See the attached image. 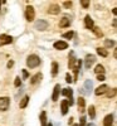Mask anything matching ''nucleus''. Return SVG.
Masks as SVG:
<instances>
[{
	"label": "nucleus",
	"instance_id": "f257e3e1",
	"mask_svg": "<svg viewBox=\"0 0 117 126\" xmlns=\"http://www.w3.org/2000/svg\"><path fill=\"white\" fill-rule=\"evenodd\" d=\"M40 64V58L37 54H30L27 58V66L29 68H37Z\"/></svg>",
	"mask_w": 117,
	"mask_h": 126
},
{
	"label": "nucleus",
	"instance_id": "f03ea898",
	"mask_svg": "<svg viewBox=\"0 0 117 126\" xmlns=\"http://www.w3.org/2000/svg\"><path fill=\"white\" fill-rule=\"evenodd\" d=\"M34 18H35V10H34V8L31 5H28L25 8V19L28 20V22H33Z\"/></svg>",
	"mask_w": 117,
	"mask_h": 126
},
{
	"label": "nucleus",
	"instance_id": "7ed1b4c3",
	"mask_svg": "<svg viewBox=\"0 0 117 126\" xmlns=\"http://www.w3.org/2000/svg\"><path fill=\"white\" fill-rule=\"evenodd\" d=\"M92 88H93V82H92L91 79H87L86 82L83 83V87H82V88H79V92L82 91V92H84L86 94H91Z\"/></svg>",
	"mask_w": 117,
	"mask_h": 126
},
{
	"label": "nucleus",
	"instance_id": "20e7f679",
	"mask_svg": "<svg viewBox=\"0 0 117 126\" xmlns=\"http://www.w3.org/2000/svg\"><path fill=\"white\" fill-rule=\"evenodd\" d=\"M48 27H49V23L47 22V20H44V19H39V20H37V22H35V29H38L40 32L47 30Z\"/></svg>",
	"mask_w": 117,
	"mask_h": 126
},
{
	"label": "nucleus",
	"instance_id": "39448f33",
	"mask_svg": "<svg viewBox=\"0 0 117 126\" xmlns=\"http://www.w3.org/2000/svg\"><path fill=\"white\" fill-rule=\"evenodd\" d=\"M60 94H63V96H66V97H68V98H69V101H68L69 106H72V105L74 103V102H73V90H72V88H69V87L63 88Z\"/></svg>",
	"mask_w": 117,
	"mask_h": 126
},
{
	"label": "nucleus",
	"instance_id": "423d86ee",
	"mask_svg": "<svg viewBox=\"0 0 117 126\" xmlns=\"http://www.w3.org/2000/svg\"><path fill=\"white\" fill-rule=\"evenodd\" d=\"M84 67H86L87 69H89L94 63H96V57L93 56V54H87L86 56V58H84Z\"/></svg>",
	"mask_w": 117,
	"mask_h": 126
},
{
	"label": "nucleus",
	"instance_id": "0eeeda50",
	"mask_svg": "<svg viewBox=\"0 0 117 126\" xmlns=\"http://www.w3.org/2000/svg\"><path fill=\"white\" fill-rule=\"evenodd\" d=\"M10 106V98L9 97H0V111H6Z\"/></svg>",
	"mask_w": 117,
	"mask_h": 126
},
{
	"label": "nucleus",
	"instance_id": "6e6552de",
	"mask_svg": "<svg viewBox=\"0 0 117 126\" xmlns=\"http://www.w3.org/2000/svg\"><path fill=\"white\" fill-rule=\"evenodd\" d=\"M12 43H13V37H10L8 34H0V47L12 44Z\"/></svg>",
	"mask_w": 117,
	"mask_h": 126
},
{
	"label": "nucleus",
	"instance_id": "1a4fd4ad",
	"mask_svg": "<svg viewBox=\"0 0 117 126\" xmlns=\"http://www.w3.org/2000/svg\"><path fill=\"white\" fill-rule=\"evenodd\" d=\"M108 90H110V87H108L107 85H101L98 88H96L94 93H96V96H102V94H106V93H107Z\"/></svg>",
	"mask_w": 117,
	"mask_h": 126
},
{
	"label": "nucleus",
	"instance_id": "9d476101",
	"mask_svg": "<svg viewBox=\"0 0 117 126\" xmlns=\"http://www.w3.org/2000/svg\"><path fill=\"white\" fill-rule=\"evenodd\" d=\"M53 46H54V48L58 49V50H64V49L68 48V43H66L64 40H57V42H54Z\"/></svg>",
	"mask_w": 117,
	"mask_h": 126
},
{
	"label": "nucleus",
	"instance_id": "9b49d317",
	"mask_svg": "<svg viewBox=\"0 0 117 126\" xmlns=\"http://www.w3.org/2000/svg\"><path fill=\"white\" fill-rule=\"evenodd\" d=\"M76 62H77L76 54H74V52H73V50H71L69 57H68V67H69L71 69H73V67L76 66Z\"/></svg>",
	"mask_w": 117,
	"mask_h": 126
},
{
	"label": "nucleus",
	"instance_id": "f8f14e48",
	"mask_svg": "<svg viewBox=\"0 0 117 126\" xmlns=\"http://www.w3.org/2000/svg\"><path fill=\"white\" fill-rule=\"evenodd\" d=\"M82 63H83V61L82 59H77V62H76V66L73 67V72H74V79H77V77H78V73H79V69L82 68Z\"/></svg>",
	"mask_w": 117,
	"mask_h": 126
},
{
	"label": "nucleus",
	"instance_id": "ddd939ff",
	"mask_svg": "<svg viewBox=\"0 0 117 126\" xmlns=\"http://www.w3.org/2000/svg\"><path fill=\"white\" fill-rule=\"evenodd\" d=\"M48 12L49 14H53V15H57L60 13V8L58 4H50V6L48 8Z\"/></svg>",
	"mask_w": 117,
	"mask_h": 126
},
{
	"label": "nucleus",
	"instance_id": "4468645a",
	"mask_svg": "<svg viewBox=\"0 0 117 126\" xmlns=\"http://www.w3.org/2000/svg\"><path fill=\"white\" fill-rule=\"evenodd\" d=\"M60 94V86L59 85H56L54 86V90H53V94H52V101H58V97Z\"/></svg>",
	"mask_w": 117,
	"mask_h": 126
},
{
	"label": "nucleus",
	"instance_id": "2eb2a0df",
	"mask_svg": "<svg viewBox=\"0 0 117 126\" xmlns=\"http://www.w3.org/2000/svg\"><path fill=\"white\" fill-rule=\"evenodd\" d=\"M68 109H69L68 101H67V100L60 101V111H62V115H67V113H68Z\"/></svg>",
	"mask_w": 117,
	"mask_h": 126
},
{
	"label": "nucleus",
	"instance_id": "dca6fc26",
	"mask_svg": "<svg viewBox=\"0 0 117 126\" xmlns=\"http://www.w3.org/2000/svg\"><path fill=\"white\" fill-rule=\"evenodd\" d=\"M84 25H86L87 29H93V28H94L93 19H92L89 15H86V18H84Z\"/></svg>",
	"mask_w": 117,
	"mask_h": 126
},
{
	"label": "nucleus",
	"instance_id": "f3484780",
	"mask_svg": "<svg viewBox=\"0 0 117 126\" xmlns=\"http://www.w3.org/2000/svg\"><path fill=\"white\" fill-rule=\"evenodd\" d=\"M42 78H43V75L39 72V73H35V75L30 78V83L31 85H37V83H39L42 81Z\"/></svg>",
	"mask_w": 117,
	"mask_h": 126
},
{
	"label": "nucleus",
	"instance_id": "a211bd4d",
	"mask_svg": "<svg viewBox=\"0 0 117 126\" xmlns=\"http://www.w3.org/2000/svg\"><path fill=\"white\" fill-rule=\"evenodd\" d=\"M112 125H113V113H110L103 119V126H112Z\"/></svg>",
	"mask_w": 117,
	"mask_h": 126
},
{
	"label": "nucleus",
	"instance_id": "6ab92c4d",
	"mask_svg": "<svg viewBox=\"0 0 117 126\" xmlns=\"http://www.w3.org/2000/svg\"><path fill=\"white\" fill-rule=\"evenodd\" d=\"M71 25V19L64 16V18H62L60 19V22H59V27L60 28H68Z\"/></svg>",
	"mask_w": 117,
	"mask_h": 126
},
{
	"label": "nucleus",
	"instance_id": "aec40b11",
	"mask_svg": "<svg viewBox=\"0 0 117 126\" xmlns=\"http://www.w3.org/2000/svg\"><path fill=\"white\" fill-rule=\"evenodd\" d=\"M77 103H78V109H79L81 113H83L84 112V106H86V101H84V98L79 96V98L77 100Z\"/></svg>",
	"mask_w": 117,
	"mask_h": 126
},
{
	"label": "nucleus",
	"instance_id": "412c9836",
	"mask_svg": "<svg viewBox=\"0 0 117 126\" xmlns=\"http://www.w3.org/2000/svg\"><path fill=\"white\" fill-rule=\"evenodd\" d=\"M58 69H59L58 63H57V62H53V63H52V71H50V73H52L53 77H56V76L58 75Z\"/></svg>",
	"mask_w": 117,
	"mask_h": 126
},
{
	"label": "nucleus",
	"instance_id": "4be33fe9",
	"mask_svg": "<svg viewBox=\"0 0 117 126\" xmlns=\"http://www.w3.org/2000/svg\"><path fill=\"white\" fill-rule=\"evenodd\" d=\"M104 72H106V71H104V67H103L102 64H97V66H96V68H94V73H96L97 76L103 75Z\"/></svg>",
	"mask_w": 117,
	"mask_h": 126
},
{
	"label": "nucleus",
	"instance_id": "5701e85b",
	"mask_svg": "<svg viewBox=\"0 0 117 126\" xmlns=\"http://www.w3.org/2000/svg\"><path fill=\"white\" fill-rule=\"evenodd\" d=\"M88 116H89L92 120L96 117V109H94L93 105H91V106L88 107Z\"/></svg>",
	"mask_w": 117,
	"mask_h": 126
},
{
	"label": "nucleus",
	"instance_id": "b1692460",
	"mask_svg": "<svg viewBox=\"0 0 117 126\" xmlns=\"http://www.w3.org/2000/svg\"><path fill=\"white\" fill-rule=\"evenodd\" d=\"M28 102H29V96H24L23 100L20 101V103H19L20 109H25V107H27V105H28Z\"/></svg>",
	"mask_w": 117,
	"mask_h": 126
},
{
	"label": "nucleus",
	"instance_id": "393cba45",
	"mask_svg": "<svg viewBox=\"0 0 117 126\" xmlns=\"http://www.w3.org/2000/svg\"><path fill=\"white\" fill-rule=\"evenodd\" d=\"M97 53H98V56H101V57H107L108 56V52H107V49H104V48H97Z\"/></svg>",
	"mask_w": 117,
	"mask_h": 126
},
{
	"label": "nucleus",
	"instance_id": "a878e982",
	"mask_svg": "<svg viewBox=\"0 0 117 126\" xmlns=\"http://www.w3.org/2000/svg\"><path fill=\"white\" fill-rule=\"evenodd\" d=\"M40 121H42V126H45L47 125V112H42L40 113Z\"/></svg>",
	"mask_w": 117,
	"mask_h": 126
},
{
	"label": "nucleus",
	"instance_id": "bb28decb",
	"mask_svg": "<svg viewBox=\"0 0 117 126\" xmlns=\"http://www.w3.org/2000/svg\"><path fill=\"white\" fill-rule=\"evenodd\" d=\"M104 46L107 47V48H112V47L116 46V42L115 40H110V39H106L104 40Z\"/></svg>",
	"mask_w": 117,
	"mask_h": 126
},
{
	"label": "nucleus",
	"instance_id": "cd10ccee",
	"mask_svg": "<svg viewBox=\"0 0 117 126\" xmlns=\"http://www.w3.org/2000/svg\"><path fill=\"white\" fill-rule=\"evenodd\" d=\"M116 88H112V90H108V92L106 93V96H107L108 98H111V97H115L116 96Z\"/></svg>",
	"mask_w": 117,
	"mask_h": 126
},
{
	"label": "nucleus",
	"instance_id": "c85d7f7f",
	"mask_svg": "<svg viewBox=\"0 0 117 126\" xmlns=\"http://www.w3.org/2000/svg\"><path fill=\"white\" fill-rule=\"evenodd\" d=\"M74 35V32H67V33H63V38H66V39H72Z\"/></svg>",
	"mask_w": 117,
	"mask_h": 126
},
{
	"label": "nucleus",
	"instance_id": "c756f323",
	"mask_svg": "<svg viewBox=\"0 0 117 126\" xmlns=\"http://www.w3.org/2000/svg\"><path fill=\"white\" fill-rule=\"evenodd\" d=\"M92 30L94 32V34L97 35V37H102V35H103V33H102V30H101L100 28H97V27H94V28H93Z\"/></svg>",
	"mask_w": 117,
	"mask_h": 126
},
{
	"label": "nucleus",
	"instance_id": "7c9ffc66",
	"mask_svg": "<svg viewBox=\"0 0 117 126\" xmlns=\"http://www.w3.org/2000/svg\"><path fill=\"white\" fill-rule=\"evenodd\" d=\"M81 4H82V6L83 8H88L89 6V0H81Z\"/></svg>",
	"mask_w": 117,
	"mask_h": 126
},
{
	"label": "nucleus",
	"instance_id": "2f4dec72",
	"mask_svg": "<svg viewBox=\"0 0 117 126\" xmlns=\"http://www.w3.org/2000/svg\"><path fill=\"white\" fill-rule=\"evenodd\" d=\"M14 85H15L16 87H19L20 85H22V79H20V77H16V78H15V81H14Z\"/></svg>",
	"mask_w": 117,
	"mask_h": 126
},
{
	"label": "nucleus",
	"instance_id": "473e14b6",
	"mask_svg": "<svg viewBox=\"0 0 117 126\" xmlns=\"http://www.w3.org/2000/svg\"><path fill=\"white\" fill-rule=\"evenodd\" d=\"M87 124H86V117H84V116H82L81 117V121H79V125L78 126H86Z\"/></svg>",
	"mask_w": 117,
	"mask_h": 126
},
{
	"label": "nucleus",
	"instance_id": "72a5a7b5",
	"mask_svg": "<svg viewBox=\"0 0 117 126\" xmlns=\"http://www.w3.org/2000/svg\"><path fill=\"white\" fill-rule=\"evenodd\" d=\"M63 6L67 8V9L72 8V1H63Z\"/></svg>",
	"mask_w": 117,
	"mask_h": 126
},
{
	"label": "nucleus",
	"instance_id": "f704fd0d",
	"mask_svg": "<svg viewBox=\"0 0 117 126\" xmlns=\"http://www.w3.org/2000/svg\"><path fill=\"white\" fill-rule=\"evenodd\" d=\"M22 73H23V78H24V79H27V78L29 77V73H28L27 69H22Z\"/></svg>",
	"mask_w": 117,
	"mask_h": 126
},
{
	"label": "nucleus",
	"instance_id": "c9c22d12",
	"mask_svg": "<svg viewBox=\"0 0 117 126\" xmlns=\"http://www.w3.org/2000/svg\"><path fill=\"white\" fill-rule=\"evenodd\" d=\"M66 81H67V83H72V81H73V78L71 77L69 73H67V75H66Z\"/></svg>",
	"mask_w": 117,
	"mask_h": 126
},
{
	"label": "nucleus",
	"instance_id": "e433bc0d",
	"mask_svg": "<svg viewBox=\"0 0 117 126\" xmlns=\"http://www.w3.org/2000/svg\"><path fill=\"white\" fill-rule=\"evenodd\" d=\"M104 78H106L104 75H100V76H97V79H98L100 82H101V81H104Z\"/></svg>",
	"mask_w": 117,
	"mask_h": 126
},
{
	"label": "nucleus",
	"instance_id": "4c0bfd02",
	"mask_svg": "<svg viewBox=\"0 0 117 126\" xmlns=\"http://www.w3.org/2000/svg\"><path fill=\"white\" fill-rule=\"evenodd\" d=\"M13 66H14V62H13V61H9V62H8V68H12Z\"/></svg>",
	"mask_w": 117,
	"mask_h": 126
},
{
	"label": "nucleus",
	"instance_id": "58836bf2",
	"mask_svg": "<svg viewBox=\"0 0 117 126\" xmlns=\"http://www.w3.org/2000/svg\"><path fill=\"white\" fill-rule=\"evenodd\" d=\"M68 122H69V125H72V122H73V117H71V119L68 120Z\"/></svg>",
	"mask_w": 117,
	"mask_h": 126
},
{
	"label": "nucleus",
	"instance_id": "ea45409f",
	"mask_svg": "<svg viewBox=\"0 0 117 126\" xmlns=\"http://www.w3.org/2000/svg\"><path fill=\"white\" fill-rule=\"evenodd\" d=\"M45 126H53V125H52V122H49V124H48V125H45Z\"/></svg>",
	"mask_w": 117,
	"mask_h": 126
},
{
	"label": "nucleus",
	"instance_id": "a19ab883",
	"mask_svg": "<svg viewBox=\"0 0 117 126\" xmlns=\"http://www.w3.org/2000/svg\"><path fill=\"white\" fill-rule=\"evenodd\" d=\"M72 126H78L77 124H72Z\"/></svg>",
	"mask_w": 117,
	"mask_h": 126
},
{
	"label": "nucleus",
	"instance_id": "79ce46f5",
	"mask_svg": "<svg viewBox=\"0 0 117 126\" xmlns=\"http://www.w3.org/2000/svg\"><path fill=\"white\" fill-rule=\"evenodd\" d=\"M87 126H93V124H88V125H87Z\"/></svg>",
	"mask_w": 117,
	"mask_h": 126
},
{
	"label": "nucleus",
	"instance_id": "37998d69",
	"mask_svg": "<svg viewBox=\"0 0 117 126\" xmlns=\"http://www.w3.org/2000/svg\"><path fill=\"white\" fill-rule=\"evenodd\" d=\"M0 5H1V3H0Z\"/></svg>",
	"mask_w": 117,
	"mask_h": 126
}]
</instances>
